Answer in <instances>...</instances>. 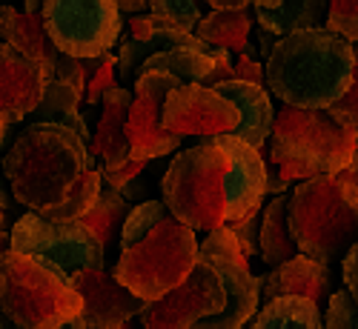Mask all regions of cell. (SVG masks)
Masks as SVG:
<instances>
[{"instance_id": "cell-1", "label": "cell", "mask_w": 358, "mask_h": 329, "mask_svg": "<svg viewBox=\"0 0 358 329\" xmlns=\"http://www.w3.org/2000/svg\"><path fill=\"white\" fill-rule=\"evenodd\" d=\"M95 169L89 146L61 124H26L3 158L15 200L38 215L55 212Z\"/></svg>"}, {"instance_id": "cell-2", "label": "cell", "mask_w": 358, "mask_h": 329, "mask_svg": "<svg viewBox=\"0 0 358 329\" xmlns=\"http://www.w3.org/2000/svg\"><path fill=\"white\" fill-rule=\"evenodd\" d=\"M355 46L330 29H301L275 41L266 86L292 109H330L352 80Z\"/></svg>"}, {"instance_id": "cell-3", "label": "cell", "mask_w": 358, "mask_h": 329, "mask_svg": "<svg viewBox=\"0 0 358 329\" xmlns=\"http://www.w3.org/2000/svg\"><path fill=\"white\" fill-rule=\"evenodd\" d=\"M287 215L301 255L327 266L344 258L358 241V163L301 181L289 192Z\"/></svg>"}, {"instance_id": "cell-4", "label": "cell", "mask_w": 358, "mask_h": 329, "mask_svg": "<svg viewBox=\"0 0 358 329\" xmlns=\"http://www.w3.org/2000/svg\"><path fill=\"white\" fill-rule=\"evenodd\" d=\"M266 158L287 184L336 175L358 163V129L338 124L327 109L284 106L275 112Z\"/></svg>"}, {"instance_id": "cell-5", "label": "cell", "mask_w": 358, "mask_h": 329, "mask_svg": "<svg viewBox=\"0 0 358 329\" xmlns=\"http://www.w3.org/2000/svg\"><path fill=\"white\" fill-rule=\"evenodd\" d=\"M72 278L43 258L0 252V315L23 329H57L80 315Z\"/></svg>"}, {"instance_id": "cell-6", "label": "cell", "mask_w": 358, "mask_h": 329, "mask_svg": "<svg viewBox=\"0 0 358 329\" xmlns=\"http://www.w3.org/2000/svg\"><path fill=\"white\" fill-rule=\"evenodd\" d=\"M198 263L195 229L166 212L152 229L138 235L132 244L121 247L112 275L141 301H158L161 295L184 284Z\"/></svg>"}, {"instance_id": "cell-7", "label": "cell", "mask_w": 358, "mask_h": 329, "mask_svg": "<svg viewBox=\"0 0 358 329\" xmlns=\"http://www.w3.org/2000/svg\"><path fill=\"white\" fill-rule=\"evenodd\" d=\"M227 169L229 155L215 138L178 152L161 181V200L189 229L213 232L227 224Z\"/></svg>"}, {"instance_id": "cell-8", "label": "cell", "mask_w": 358, "mask_h": 329, "mask_svg": "<svg viewBox=\"0 0 358 329\" xmlns=\"http://www.w3.org/2000/svg\"><path fill=\"white\" fill-rule=\"evenodd\" d=\"M9 249L35 255L75 278L86 269H103V247L80 221H49L38 212H26L9 232Z\"/></svg>"}, {"instance_id": "cell-9", "label": "cell", "mask_w": 358, "mask_h": 329, "mask_svg": "<svg viewBox=\"0 0 358 329\" xmlns=\"http://www.w3.org/2000/svg\"><path fill=\"white\" fill-rule=\"evenodd\" d=\"M43 26L69 57H101L121 41L124 17L115 0H46Z\"/></svg>"}, {"instance_id": "cell-10", "label": "cell", "mask_w": 358, "mask_h": 329, "mask_svg": "<svg viewBox=\"0 0 358 329\" xmlns=\"http://www.w3.org/2000/svg\"><path fill=\"white\" fill-rule=\"evenodd\" d=\"M198 261L210 263L221 275L227 304L218 315L203 318V321L192 323L189 329H241V326H247L258 315L261 281L252 275L250 261L238 249V241L227 224L206 232V237L198 244Z\"/></svg>"}, {"instance_id": "cell-11", "label": "cell", "mask_w": 358, "mask_h": 329, "mask_svg": "<svg viewBox=\"0 0 358 329\" xmlns=\"http://www.w3.org/2000/svg\"><path fill=\"white\" fill-rule=\"evenodd\" d=\"M175 86L181 83L164 72H141L135 78L132 106L127 117V138L135 161H155L181 146L184 138L164 126V106Z\"/></svg>"}, {"instance_id": "cell-12", "label": "cell", "mask_w": 358, "mask_h": 329, "mask_svg": "<svg viewBox=\"0 0 358 329\" xmlns=\"http://www.w3.org/2000/svg\"><path fill=\"white\" fill-rule=\"evenodd\" d=\"M227 304L221 275L210 263L198 261L184 284L172 292L161 295L158 301H149L141 312L143 329H189L192 323L218 315Z\"/></svg>"}, {"instance_id": "cell-13", "label": "cell", "mask_w": 358, "mask_h": 329, "mask_svg": "<svg viewBox=\"0 0 358 329\" xmlns=\"http://www.w3.org/2000/svg\"><path fill=\"white\" fill-rule=\"evenodd\" d=\"M164 126L181 138H218L232 135L238 126V109L213 86L181 83L164 106Z\"/></svg>"}, {"instance_id": "cell-14", "label": "cell", "mask_w": 358, "mask_h": 329, "mask_svg": "<svg viewBox=\"0 0 358 329\" xmlns=\"http://www.w3.org/2000/svg\"><path fill=\"white\" fill-rule=\"evenodd\" d=\"M215 140L229 155L224 198H227V224H235L261 212V203L266 195V161L261 158V149L250 146L247 140L235 135H218Z\"/></svg>"}, {"instance_id": "cell-15", "label": "cell", "mask_w": 358, "mask_h": 329, "mask_svg": "<svg viewBox=\"0 0 358 329\" xmlns=\"http://www.w3.org/2000/svg\"><path fill=\"white\" fill-rule=\"evenodd\" d=\"M72 286L83 301L80 318L89 329H117L146 309V301L117 284L106 269H86L72 278Z\"/></svg>"}, {"instance_id": "cell-16", "label": "cell", "mask_w": 358, "mask_h": 329, "mask_svg": "<svg viewBox=\"0 0 358 329\" xmlns=\"http://www.w3.org/2000/svg\"><path fill=\"white\" fill-rule=\"evenodd\" d=\"M46 69L17 52L9 43H0V109L6 112L9 124H20L32 115L46 89Z\"/></svg>"}, {"instance_id": "cell-17", "label": "cell", "mask_w": 358, "mask_h": 329, "mask_svg": "<svg viewBox=\"0 0 358 329\" xmlns=\"http://www.w3.org/2000/svg\"><path fill=\"white\" fill-rule=\"evenodd\" d=\"M281 295H298V298H307L313 301L321 312L330 304V295H333V272L327 263H318L307 255L298 252L295 258L278 263L270 269V275L264 278L261 284V298L264 304L273 301V298Z\"/></svg>"}, {"instance_id": "cell-18", "label": "cell", "mask_w": 358, "mask_h": 329, "mask_svg": "<svg viewBox=\"0 0 358 329\" xmlns=\"http://www.w3.org/2000/svg\"><path fill=\"white\" fill-rule=\"evenodd\" d=\"M213 89L238 109V126L232 135L247 140L255 149H264L275 124V106L270 101V92L250 80H224Z\"/></svg>"}, {"instance_id": "cell-19", "label": "cell", "mask_w": 358, "mask_h": 329, "mask_svg": "<svg viewBox=\"0 0 358 329\" xmlns=\"http://www.w3.org/2000/svg\"><path fill=\"white\" fill-rule=\"evenodd\" d=\"M129 106H132V92L129 89H112L101 103V117L89 143V152L95 161H101V166H121L132 158L129 149V138H127V117H129Z\"/></svg>"}, {"instance_id": "cell-20", "label": "cell", "mask_w": 358, "mask_h": 329, "mask_svg": "<svg viewBox=\"0 0 358 329\" xmlns=\"http://www.w3.org/2000/svg\"><path fill=\"white\" fill-rule=\"evenodd\" d=\"M255 12L252 6L244 9H213L201 17L195 26V38H201L206 46L229 49L232 54H252L258 57L255 49Z\"/></svg>"}, {"instance_id": "cell-21", "label": "cell", "mask_w": 358, "mask_h": 329, "mask_svg": "<svg viewBox=\"0 0 358 329\" xmlns=\"http://www.w3.org/2000/svg\"><path fill=\"white\" fill-rule=\"evenodd\" d=\"M0 35H3V43L15 46L17 52H23L26 57L38 61L46 75L52 72L57 54V49L52 43V38L46 35V26L41 15H29L26 9H15V6H0Z\"/></svg>"}, {"instance_id": "cell-22", "label": "cell", "mask_w": 358, "mask_h": 329, "mask_svg": "<svg viewBox=\"0 0 358 329\" xmlns=\"http://www.w3.org/2000/svg\"><path fill=\"white\" fill-rule=\"evenodd\" d=\"M258 26L275 38H287L301 29H327V0H252Z\"/></svg>"}, {"instance_id": "cell-23", "label": "cell", "mask_w": 358, "mask_h": 329, "mask_svg": "<svg viewBox=\"0 0 358 329\" xmlns=\"http://www.w3.org/2000/svg\"><path fill=\"white\" fill-rule=\"evenodd\" d=\"M80 103H83V98L75 92L69 83L49 78L38 109L29 115V124H61V126L72 129L89 146L92 143V129H89L86 117L80 115Z\"/></svg>"}, {"instance_id": "cell-24", "label": "cell", "mask_w": 358, "mask_h": 329, "mask_svg": "<svg viewBox=\"0 0 358 329\" xmlns=\"http://www.w3.org/2000/svg\"><path fill=\"white\" fill-rule=\"evenodd\" d=\"M132 212V200H127L117 189L101 184V195L92 203V209L80 218V224L95 235V241L103 247V255L121 244V229Z\"/></svg>"}, {"instance_id": "cell-25", "label": "cell", "mask_w": 358, "mask_h": 329, "mask_svg": "<svg viewBox=\"0 0 358 329\" xmlns=\"http://www.w3.org/2000/svg\"><path fill=\"white\" fill-rule=\"evenodd\" d=\"M289 195H275L261 212V261L266 266H278L298 255V244L289 232Z\"/></svg>"}, {"instance_id": "cell-26", "label": "cell", "mask_w": 358, "mask_h": 329, "mask_svg": "<svg viewBox=\"0 0 358 329\" xmlns=\"http://www.w3.org/2000/svg\"><path fill=\"white\" fill-rule=\"evenodd\" d=\"M141 72H164L172 75L178 83H203L213 72V57L210 49H192V46L161 49L141 64Z\"/></svg>"}, {"instance_id": "cell-27", "label": "cell", "mask_w": 358, "mask_h": 329, "mask_svg": "<svg viewBox=\"0 0 358 329\" xmlns=\"http://www.w3.org/2000/svg\"><path fill=\"white\" fill-rule=\"evenodd\" d=\"M250 329H324V318L307 298L281 295L264 304Z\"/></svg>"}, {"instance_id": "cell-28", "label": "cell", "mask_w": 358, "mask_h": 329, "mask_svg": "<svg viewBox=\"0 0 358 329\" xmlns=\"http://www.w3.org/2000/svg\"><path fill=\"white\" fill-rule=\"evenodd\" d=\"M129 38L138 43H146L152 52L161 49H175V46H192V49H210L201 38H195V32H184L175 23L152 15V12H141L129 17Z\"/></svg>"}, {"instance_id": "cell-29", "label": "cell", "mask_w": 358, "mask_h": 329, "mask_svg": "<svg viewBox=\"0 0 358 329\" xmlns=\"http://www.w3.org/2000/svg\"><path fill=\"white\" fill-rule=\"evenodd\" d=\"M86 69V92L83 103L86 106H101L103 98L117 89V57L115 52H106L101 57H80Z\"/></svg>"}, {"instance_id": "cell-30", "label": "cell", "mask_w": 358, "mask_h": 329, "mask_svg": "<svg viewBox=\"0 0 358 329\" xmlns=\"http://www.w3.org/2000/svg\"><path fill=\"white\" fill-rule=\"evenodd\" d=\"M146 12H152V15L175 23L178 29H184V32H195V26L203 17L201 0H149Z\"/></svg>"}, {"instance_id": "cell-31", "label": "cell", "mask_w": 358, "mask_h": 329, "mask_svg": "<svg viewBox=\"0 0 358 329\" xmlns=\"http://www.w3.org/2000/svg\"><path fill=\"white\" fill-rule=\"evenodd\" d=\"M327 29L358 43V0H327Z\"/></svg>"}, {"instance_id": "cell-32", "label": "cell", "mask_w": 358, "mask_h": 329, "mask_svg": "<svg viewBox=\"0 0 358 329\" xmlns=\"http://www.w3.org/2000/svg\"><path fill=\"white\" fill-rule=\"evenodd\" d=\"M324 329H358V301L347 289L330 295V304L324 309Z\"/></svg>"}, {"instance_id": "cell-33", "label": "cell", "mask_w": 358, "mask_h": 329, "mask_svg": "<svg viewBox=\"0 0 358 329\" xmlns=\"http://www.w3.org/2000/svg\"><path fill=\"white\" fill-rule=\"evenodd\" d=\"M229 232L235 235V241H238V249L244 252V258H255L261 255V212L244 218V221H235V224H227Z\"/></svg>"}, {"instance_id": "cell-34", "label": "cell", "mask_w": 358, "mask_h": 329, "mask_svg": "<svg viewBox=\"0 0 358 329\" xmlns=\"http://www.w3.org/2000/svg\"><path fill=\"white\" fill-rule=\"evenodd\" d=\"M355 46V43H352ZM338 124L344 126H355L358 129V46H355V69H352V80H350V89L347 92L327 109Z\"/></svg>"}, {"instance_id": "cell-35", "label": "cell", "mask_w": 358, "mask_h": 329, "mask_svg": "<svg viewBox=\"0 0 358 329\" xmlns=\"http://www.w3.org/2000/svg\"><path fill=\"white\" fill-rule=\"evenodd\" d=\"M49 78L69 83L80 98H83V92H86V69H83L80 57H69V54L61 52V54H57V61H55V66H52V72H49Z\"/></svg>"}, {"instance_id": "cell-36", "label": "cell", "mask_w": 358, "mask_h": 329, "mask_svg": "<svg viewBox=\"0 0 358 329\" xmlns=\"http://www.w3.org/2000/svg\"><path fill=\"white\" fill-rule=\"evenodd\" d=\"M146 163H149V161H135V158H129V161L121 163V166H98V172H101V181H103L106 187L124 192L132 181H138V177H141V172L146 169Z\"/></svg>"}, {"instance_id": "cell-37", "label": "cell", "mask_w": 358, "mask_h": 329, "mask_svg": "<svg viewBox=\"0 0 358 329\" xmlns=\"http://www.w3.org/2000/svg\"><path fill=\"white\" fill-rule=\"evenodd\" d=\"M210 57H213V72H210V78L203 80V86H218L224 80H232V61H235V54L229 49L210 46Z\"/></svg>"}, {"instance_id": "cell-38", "label": "cell", "mask_w": 358, "mask_h": 329, "mask_svg": "<svg viewBox=\"0 0 358 329\" xmlns=\"http://www.w3.org/2000/svg\"><path fill=\"white\" fill-rule=\"evenodd\" d=\"M232 80H250V83L264 86L266 83V72H264V66L255 61L252 54H235V61H232Z\"/></svg>"}, {"instance_id": "cell-39", "label": "cell", "mask_w": 358, "mask_h": 329, "mask_svg": "<svg viewBox=\"0 0 358 329\" xmlns=\"http://www.w3.org/2000/svg\"><path fill=\"white\" fill-rule=\"evenodd\" d=\"M341 281H344V289L358 301V241L341 258Z\"/></svg>"}, {"instance_id": "cell-40", "label": "cell", "mask_w": 358, "mask_h": 329, "mask_svg": "<svg viewBox=\"0 0 358 329\" xmlns=\"http://www.w3.org/2000/svg\"><path fill=\"white\" fill-rule=\"evenodd\" d=\"M275 35L273 32H266L264 26H255V49H258V57H264V61H270V54L275 49Z\"/></svg>"}, {"instance_id": "cell-41", "label": "cell", "mask_w": 358, "mask_h": 329, "mask_svg": "<svg viewBox=\"0 0 358 329\" xmlns=\"http://www.w3.org/2000/svg\"><path fill=\"white\" fill-rule=\"evenodd\" d=\"M289 189V184L284 181V175L278 172V166L275 163H270V166H266V195H284Z\"/></svg>"}, {"instance_id": "cell-42", "label": "cell", "mask_w": 358, "mask_h": 329, "mask_svg": "<svg viewBox=\"0 0 358 329\" xmlns=\"http://www.w3.org/2000/svg\"><path fill=\"white\" fill-rule=\"evenodd\" d=\"M115 3H117V9H121V15H129V17L149 9V0H115Z\"/></svg>"}, {"instance_id": "cell-43", "label": "cell", "mask_w": 358, "mask_h": 329, "mask_svg": "<svg viewBox=\"0 0 358 329\" xmlns=\"http://www.w3.org/2000/svg\"><path fill=\"white\" fill-rule=\"evenodd\" d=\"M203 3H210L213 9H244L252 0H203Z\"/></svg>"}, {"instance_id": "cell-44", "label": "cell", "mask_w": 358, "mask_h": 329, "mask_svg": "<svg viewBox=\"0 0 358 329\" xmlns=\"http://www.w3.org/2000/svg\"><path fill=\"white\" fill-rule=\"evenodd\" d=\"M43 6H46V0H23V9L29 15H43Z\"/></svg>"}, {"instance_id": "cell-45", "label": "cell", "mask_w": 358, "mask_h": 329, "mask_svg": "<svg viewBox=\"0 0 358 329\" xmlns=\"http://www.w3.org/2000/svg\"><path fill=\"white\" fill-rule=\"evenodd\" d=\"M9 117H6V112L0 109V146H3V140H6V132H9Z\"/></svg>"}, {"instance_id": "cell-46", "label": "cell", "mask_w": 358, "mask_h": 329, "mask_svg": "<svg viewBox=\"0 0 358 329\" xmlns=\"http://www.w3.org/2000/svg\"><path fill=\"white\" fill-rule=\"evenodd\" d=\"M57 329H89V326H86V321H83L80 315H75L72 321H66L64 326H57Z\"/></svg>"}, {"instance_id": "cell-47", "label": "cell", "mask_w": 358, "mask_h": 329, "mask_svg": "<svg viewBox=\"0 0 358 329\" xmlns=\"http://www.w3.org/2000/svg\"><path fill=\"white\" fill-rule=\"evenodd\" d=\"M117 329H143V318H141V315H135V318H129L127 323H121Z\"/></svg>"}, {"instance_id": "cell-48", "label": "cell", "mask_w": 358, "mask_h": 329, "mask_svg": "<svg viewBox=\"0 0 358 329\" xmlns=\"http://www.w3.org/2000/svg\"><path fill=\"white\" fill-rule=\"evenodd\" d=\"M6 249H9V232L0 226V252H6Z\"/></svg>"}, {"instance_id": "cell-49", "label": "cell", "mask_w": 358, "mask_h": 329, "mask_svg": "<svg viewBox=\"0 0 358 329\" xmlns=\"http://www.w3.org/2000/svg\"><path fill=\"white\" fill-rule=\"evenodd\" d=\"M12 203H9V198H6V189L3 187H0V209H3V212H6V209H9Z\"/></svg>"}, {"instance_id": "cell-50", "label": "cell", "mask_w": 358, "mask_h": 329, "mask_svg": "<svg viewBox=\"0 0 358 329\" xmlns=\"http://www.w3.org/2000/svg\"><path fill=\"white\" fill-rule=\"evenodd\" d=\"M0 329H23V326H17V323H12L9 318H3V315H0Z\"/></svg>"}, {"instance_id": "cell-51", "label": "cell", "mask_w": 358, "mask_h": 329, "mask_svg": "<svg viewBox=\"0 0 358 329\" xmlns=\"http://www.w3.org/2000/svg\"><path fill=\"white\" fill-rule=\"evenodd\" d=\"M3 218H6V212H3V209H0V226H3Z\"/></svg>"}, {"instance_id": "cell-52", "label": "cell", "mask_w": 358, "mask_h": 329, "mask_svg": "<svg viewBox=\"0 0 358 329\" xmlns=\"http://www.w3.org/2000/svg\"><path fill=\"white\" fill-rule=\"evenodd\" d=\"M241 329H244V326H241Z\"/></svg>"}, {"instance_id": "cell-53", "label": "cell", "mask_w": 358, "mask_h": 329, "mask_svg": "<svg viewBox=\"0 0 358 329\" xmlns=\"http://www.w3.org/2000/svg\"><path fill=\"white\" fill-rule=\"evenodd\" d=\"M355 46H358V43H355Z\"/></svg>"}]
</instances>
